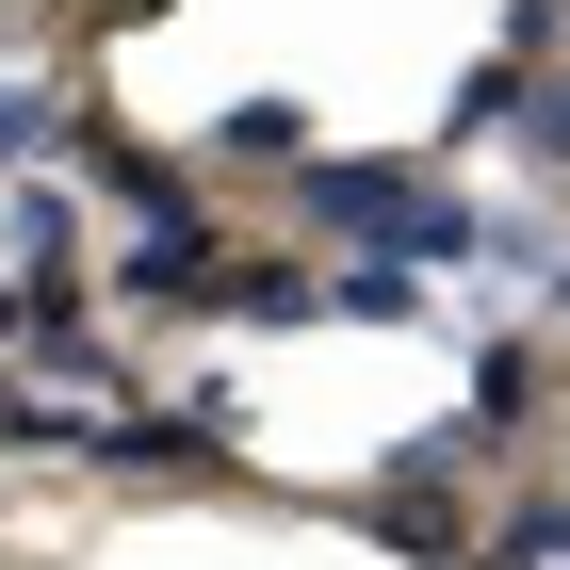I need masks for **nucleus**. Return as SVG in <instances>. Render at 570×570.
<instances>
[{
	"instance_id": "nucleus-9",
	"label": "nucleus",
	"mask_w": 570,
	"mask_h": 570,
	"mask_svg": "<svg viewBox=\"0 0 570 570\" xmlns=\"http://www.w3.org/2000/svg\"><path fill=\"white\" fill-rule=\"evenodd\" d=\"M294 147H309L294 98H228V115H213V164H294Z\"/></svg>"
},
{
	"instance_id": "nucleus-16",
	"label": "nucleus",
	"mask_w": 570,
	"mask_h": 570,
	"mask_svg": "<svg viewBox=\"0 0 570 570\" xmlns=\"http://www.w3.org/2000/svg\"><path fill=\"white\" fill-rule=\"evenodd\" d=\"M115 17H164V0H115Z\"/></svg>"
},
{
	"instance_id": "nucleus-13",
	"label": "nucleus",
	"mask_w": 570,
	"mask_h": 570,
	"mask_svg": "<svg viewBox=\"0 0 570 570\" xmlns=\"http://www.w3.org/2000/svg\"><path fill=\"white\" fill-rule=\"evenodd\" d=\"M570 49V0H505V66H554Z\"/></svg>"
},
{
	"instance_id": "nucleus-7",
	"label": "nucleus",
	"mask_w": 570,
	"mask_h": 570,
	"mask_svg": "<svg viewBox=\"0 0 570 570\" xmlns=\"http://www.w3.org/2000/svg\"><path fill=\"white\" fill-rule=\"evenodd\" d=\"M309 309H326V326H424V262H358V245H343V262H309Z\"/></svg>"
},
{
	"instance_id": "nucleus-17",
	"label": "nucleus",
	"mask_w": 570,
	"mask_h": 570,
	"mask_svg": "<svg viewBox=\"0 0 570 570\" xmlns=\"http://www.w3.org/2000/svg\"><path fill=\"white\" fill-rule=\"evenodd\" d=\"M473 570H489V554H473Z\"/></svg>"
},
{
	"instance_id": "nucleus-6",
	"label": "nucleus",
	"mask_w": 570,
	"mask_h": 570,
	"mask_svg": "<svg viewBox=\"0 0 570 570\" xmlns=\"http://www.w3.org/2000/svg\"><path fill=\"white\" fill-rule=\"evenodd\" d=\"M82 196L115 228H164V213H196V179L164 164V147H131V131H82Z\"/></svg>"
},
{
	"instance_id": "nucleus-5",
	"label": "nucleus",
	"mask_w": 570,
	"mask_h": 570,
	"mask_svg": "<svg viewBox=\"0 0 570 570\" xmlns=\"http://www.w3.org/2000/svg\"><path fill=\"white\" fill-rule=\"evenodd\" d=\"M0 277H82V196L66 179H0Z\"/></svg>"
},
{
	"instance_id": "nucleus-15",
	"label": "nucleus",
	"mask_w": 570,
	"mask_h": 570,
	"mask_svg": "<svg viewBox=\"0 0 570 570\" xmlns=\"http://www.w3.org/2000/svg\"><path fill=\"white\" fill-rule=\"evenodd\" d=\"M554 309H570V245H554Z\"/></svg>"
},
{
	"instance_id": "nucleus-4",
	"label": "nucleus",
	"mask_w": 570,
	"mask_h": 570,
	"mask_svg": "<svg viewBox=\"0 0 570 570\" xmlns=\"http://www.w3.org/2000/svg\"><path fill=\"white\" fill-rule=\"evenodd\" d=\"M228 228L213 213H164V228H115V309H213Z\"/></svg>"
},
{
	"instance_id": "nucleus-1",
	"label": "nucleus",
	"mask_w": 570,
	"mask_h": 570,
	"mask_svg": "<svg viewBox=\"0 0 570 570\" xmlns=\"http://www.w3.org/2000/svg\"><path fill=\"white\" fill-rule=\"evenodd\" d=\"M309 228L358 245V262H473V196L440 164H294Z\"/></svg>"
},
{
	"instance_id": "nucleus-2",
	"label": "nucleus",
	"mask_w": 570,
	"mask_h": 570,
	"mask_svg": "<svg viewBox=\"0 0 570 570\" xmlns=\"http://www.w3.org/2000/svg\"><path fill=\"white\" fill-rule=\"evenodd\" d=\"M66 456H98V473H147V489H179V473H228V392H179V407H115V424L82 407V440H66Z\"/></svg>"
},
{
	"instance_id": "nucleus-3",
	"label": "nucleus",
	"mask_w": 570,
	"mask_h": 570,
	"mask_svg": "<svg viewBox=\"0 0 570 570\" xmlns=\"http://www.w3.org/2000/svg\"><path fill=\"white\" fill-rule=\"evenodd\" d=\"M17 375H33V392H115V326H98V294L82 277H33V326H17Z\"/></svg>"
},
{
	"instance_id": "nucleus-11",
	"label": "nucleus",
	"mask_w": 570,
	"mask_h": 570,
	"mask_svg": "<svg viewBox=\"0 0 570 570\" xmlns=\"http://www.w3.org/2000/svg\"><path fill=\"white\" fill-rule=\"evenodd\" d=\"M505 115H522V66H505V49H489L473 82H456V115H440V131H456V147H489V131H505Z\"/></svg>"
},
{
	"instance_id": "nucleus-8",
	"label": "nucleus",
	"mask_w": 570,
	"mask_h": 570,
	"mask_svg": "<svg viewBox=\"0 0 570 570\" xmlns=\"http://www.w3.org/2000/svg\"><path fill=\"white\" fill-rule=\"evenodd\" d=\"M538 407H554V358H538L522 326H505V343H473V440H489V456H505Z\"/></svg>"
},
{
	"instance_id": "nucleus-12",
	"label": "nucleus",
	"mask_w": 570,
	"mask_h": 570,
	"mask_svg": "<svg viewBox=\"0 0 570 570\" xmlns=\"http://www.w3.org/2000/svg\"><path fill=\"white\" fill-rule=\"evenodd\" d=\"M505 147H522V164H570V82H538V66H522V115H505Z\"/></svg>"
},
{
	"instance_id": "nucleus-10",
	"label": "nucleus",
	"mask_w": 570,
	"mask_h": 570,
	"mask_svg": "<svg viewBox=\"0 0 570 570\" xmlns=\"http://www.w3.org/2000/svg\"><path fill=\"white\" fill-rule=\"evenodd\" d=\"M473 554H505V570H570V489L505 505V538H473Z\"/></svg>"
},
{
	"instance_id": "nucleus-14",
	"label": "nucleus",
	"mask_w": 570,
	"mask_h": 570,
	"mask_svg": "<svg viewBox=\"0 0 570 570\" xmlns=\"http://www.w3.org/2000/svg\"><path fill=\"white\" fill-rule=\"evenodd\" d=\"M17 326H33V277H0V358H17Z\"/></svg>"
}]
</instances>
